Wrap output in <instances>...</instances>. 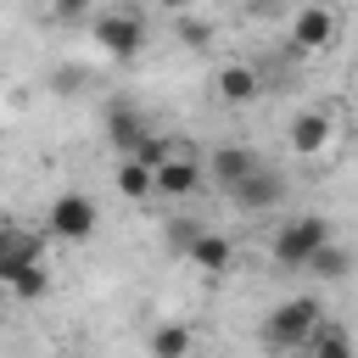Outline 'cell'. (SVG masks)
<instances>
[{
  "label": "cell",
  "instance_id": "8",
  "mask_svg": "<svg viewBox=\"0 0 358 358\" xmlns=\"http://www.w3.org/2000/svg\"><path fill=\"white\" fill-rule=\"evenodd\" d=\"M145 134H151V129H145V112H140L129 95H112V101H106V140H112V151H117V157H134V151L145 145Z\"/></svg>",
  "mask_w": 358,
  "mask_h": 358
},
{
  "label": "cell",
  "instance_id": "7",
  "mask_svg": "<svg viewBox=\"0 0 358 358\" xmlns=\"http://www.w3.org/2000/svg\"><path fill=\"white\" fill-rule=\"evenodd\" d=\"M207 185V168L190 157V151H173L168 162H157L151 168V190L157 196H168V201H185V196H196Z\"/></svg>",
  "mask_w": 358,
  "mask_h": 358
},
{
  "label": "cell",
  "instance_id": "19",
  "mask_svg": "<svg viewBox=\"0 0 358 358\" xmlns=\"http://www.w3.org/2000/svg\"><path fill=\"white\" fill-rule=\"evenodd\" d=\"M201 229H207L201 218H179V213H173V218H162V241H168V252H179V257L196 246V235H201Z\"/></svg>",
  "mask_w": 358,
  "mask_h": 358
},
{
  "label": "cell",
  "instance_id": "9",
  "mask_svg": "<svg viewBox=\"0 0 358 358\" xmlns=\"http://www.w3.org/2000/svg\"><path fill=\"white\" fill-rule=\"evenodd\" d=\"M229 201H235L241 213H274V207L285 201V179H280L274 168H252V173L229 190Z\"/></svg>",
  "mask_w": 358,
  "mask_h": 358
},
{
  "label": "cell",
  "instance_id": "10",
  "mask_svg": "<svg viewBox=\"0 0 358 358\" xmlns=\"http://www.w3.org/2000/svg\"><path fill=\"white\" fill-rule=\"evenodd\" d=\"M213 95H218L224 106H252V101L263 95V73H257L252 62H224V67L213 73Z\"/></svg>",
  "mask_w": 358,
  "mask_h": 358
},
{
  "label": "cell",
  "instance_id": "15",
  "mask_svg": "<svg viewBox=\"0 0 358 358\" xmlns=\"http://www.w3.org/2000/svg\"><path fill=\"white\" fill-rule=\"evenodd\" d=\"M347 268H352V252H347L341 241H324V246L308 257V274L324 280V285H330V280H347Z\"/></svg>",
  "mask_w": 358,
  "mask_h": 358
},
{
  "label": "cell",
  "instance_id": "16",
  "mask_svg": "<svg viewBox=\"0 0 358 358\" xmlns=\"http://www.w3.org/2000/svg\"><path fill=\"white\" fill-rule=\"evenodd\" d=\"M302 358H352V336L341 330V324H319L313 336H308V347H302Z\"/></svg>",
  "mask_w": 358,
  "mask_h": 358
},
{
  "label": "cell",
  "instance_id": "21",
  "mask_svg": "<svg viewBox=\"0 0 358 358\" xmlns=\"http://www.w3.org/2000/svg\"><path fill=\"white\" fill-rule=\"evenodd\" d=\"M173 34H179V45H190V50H207V39H213V22H201V17H173Z\"/></svg>",
  "mask_w": 358,
  "mask_h": 358
},
{
  "label": "cell",
  "instance_id": "3",
  "mask_svg": "<svg viewBox=\"0 0 358 358\" xmlns=\"http://www.w3.org/2000/svg\"><path fill=\"white\" fill-rule=\"evenodd\" d=\"M324 241H336V235H330V218H319V213H302V218H285V224L274 229V241H268V257H274L280 268H308V257H313Z\"/></svg>",
  "mask_w": 358,
  "mask_h": 358
},
{
  "label": "cell",
  "instance_id": "2",
  "mask_svg": "<svg viewBox=\"0 0 358 358\" xmlns=\"http://www.w3.org/2000/svg\"><path fill=\"white\" fill-rule=\"evenodd\" d=\"M324 324V308H319V296H285L268 319H263V341L274 347V352H302L308 347V336Z\"/></svg>",
  "mask_w": 358,
  "mask_h": 358
},
{
  "label": "cell",
  "instance_id": "18",
  "mask_svg": "<svg viewBox=\"0 0 358 358\" xmlns=\"http://www.w3.org/2000/svg\"><path fill=\"white\" fill-rule=\"evenodd\" d=\"M84 84H90V67H78V62H62V67H50V73H45V90H50V95H62V101H73Z\"/></svg>",
  "mask_w": 358,
  "mask_h": 358
},
{
  "label": "cell",
  "instance_id": "27",
  "mask_svg": "<svg viewBox=\"0 0 358 358\" xmlns=\"http://www.w3.org/2000/svg\"><path fill=\"white\" fill-rule=\"evenodd\" d=\"M352 95H358V78H352Z\"/></svg>",
  "mask_w": 358,
  "mask_h": 358
},
{
  "label": "cell",
  "instance_id": "13",
  "mask_svg": "<svg viewBox=\"0 0 358 358\" xmlns=\"http://www.w3.org/2000/svg\"><path fill=\"white\" fill-rule=\"evenodd\" d=\"M252 168H263V162H257V151H246V145H218V151H213V162H207V179H218L224 190H235Z\"/></svg>",
  "mask_w": 358,
  "mask_h": 358
},
{
  "label": "cell",
  "instance_id": "6",
  "mask_svg": "<svg viewBox=\"0 0 358 358\" xmlns=\"http://www.w3.org/2000/svg\"><path fill=\"white\" fill-rule=\"evenodd\" d=\"M34 263H45V235H39V229H22L17 218H6V224H0V291H6L22 268H34Z\"/></svg>",
  "mask_w": 358,
  "mask_h": 358
},
{
  "label": "cell",
  "instance_id": "20",
  "mask_svg": "<svg viewBox=\"0 0 358 358\" xmlns=\"http://www.w3.org/2000/svg\"><path fill=\"white\" fill-rule=\"evenodd\" d=\"M45 291H50V268H45V263L22 268V274H17L11 285H6V296H17V302H39Z\"/></svg>",
  "mask_w": 358,
  "mask_h": 358
},
{
  "label": "cell",
  "instance_id": "1",
  "mask_svg": "<svg viewBox=\"0 0 358 358\" xmlns=\"http://www.w3.org/2000/svg\"><path fill=\"white\" fill-rule=\"evenodd\" d=\"M90 39H95L112 62H134V56L145 50V11L129 6V0H117V6H106V11L90 17Z\"/></svg>",
  "mask_w": 358,
  "mask_h": 358
},
{
  "label": "cell",
  "instance_id": "23",
  "mask_svg": "<svg viewBox=\"0 0 358 358\" xmlns=\"http://www.w3.org/2000/svg\"><path fill=\"white\" fill-rule=\"evenodd\" d=\"M45 17L50 22H84L90 17V0H45Z\"/></svg>",
  "mask_w": 358,
  "mask_h": 358
},
{
  "label": "cell",
  "instance_id": "14",
  "mask_svg": "<svg viewBox=\"0 0 358 358\" xmlns=\"http://www.w3.org/2000/svg\"><path fill=\"white\" fill-rule=\"evenodd\" d=\"M190 347H196V336L185 319H162L151 330V358H190Z\"/></svg>",
  "mask_w": 358,
  "mask_h": 358
},
{
  "label": "cell",
  "instance_id": "22",
  "mask_svg": "<svg viewBox=\"0 0 358 358\" xmlns=\"http://www.w3.org/2000/svg\"><path fill=\"white\" fill-rule=\"evenodd\" d=\"M179 151V140H168V134H145V145L134 151V162H145V168H157V162H168Z\"/></svg>",
  "mask_w": 358,
  "mask_h": 358
},
{
  "label": "cell",
  "instance_id": "26",
  "mask_svg": "<svg viewBox=\"0 0 358 358\" xmlns=\"http://www.w3.org/2000/svg\"><path fill=\"white\" fill-rule=\"evenodd\" d=\"M0 319H6V291H0Z\"/></svg>",
  "mask_w": 358,
  "mask_h": 358
},
{
  "label": "cell",
  "instance_id": "11",
  "mask_svg": "<svg viewBox=\"0 0 358 358\" xmlns=\"http://www.w3.org/2000/svg\"><path fill=\"white\" fill-rule=\"evenodd\" d=\"M330 129H336V117H330L324 106H302V112L291 117V129H285V145H291L296 157H319V151L330 145Z\"/></svg>",
  "mask_w": 358,
  "mask_h": 358
},
{
  "label": "cell",
  "instance_id": "25",
  "mask_svg": "<svg viewBox=\"0 0 358 358\" xmlns=\"http://www.w3.org/2000/svg\"><path fill=\"white\" fill-rule=\"evenodd\" d=\"M157 6H162V11H173V17H185V11H196L201 0H157Z\"/></svg>",
  "mask_w": 358,
  "mask_h": 358
},
{
  "label": "cell",
  "instance_id": "24",
  "mask_svg": "<svg viewBox=\"0 0 358 358\" xmlns=\"http://www.w3.org/2000/svg\"><path fill=\"white\" fill-rule=\"evenodd\" d=\"M246 6H252L257 17H274V11H296L302 0H246Z\"/></svg>",
  "mask_w": 358,
  "mask_h": 358
},
{
  "label": "cell",
  "instance_id": "5",
  "mask_svg": "<svg viewBox=\"0 0 358 358\" xmlns=\"http://www.w3.org/2000/svg\"><path fill=\"white\" fill-rule=\"evenodd\" d=\"M336 11L324 6V0H302L296 11H291V34H285V50L291 56H324L330 45H336Z\"/></svg>",
  "mask_w": 358,
  "mask_h": 358
},
{
  "label": "cell",
  "instance_id": "17",
  "mask_svg": "<svg viewBox=\"0 0 358 358\" xmlns=\"http://www.w3.org/2000/svg\"><path fill=\"white\" fill-rule=\"evenodd\" d=\"M112 185H117V196H129V201H145V196H157V190H151V168H145V162H134V157H117V173H112Z\"/></svg>",
  "mask_w": 358,
  "mask_h": 358
},
{
  "label": "cell",
  "instance_id": "12",
  "mask_svg": "<svg viewBox=\"0 0 358 358\" xmlns=\"http://www.w3.org/2000/svg\"><path fill=\"white\" fill-rule=\"evenodd\" d=\"M185 257H190L201 274H213V280H218V274H229V268H235V241H229V235H218V229H201V235H196V246H190Z\"/></svg>",
  "mask_w": 358,
  "mask_h": 358
},
{
  "label": "cell",
  "instance_id": "4",
  "mask_svg": "<svg viewBox=\"0 0 358 358\" xmlns=\"http://www.w3.org/2000/svg\"><path fill=\"white\" fill-rule=\"evenodd\" d=\"M95 229H101V207H95L84 190H62V196L45 207V235H50V241L84 246Z\"/></svg>",
  "mask_w": 358,
  "mask_h": 358
}]
</instances>
